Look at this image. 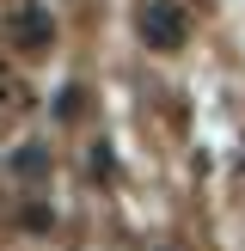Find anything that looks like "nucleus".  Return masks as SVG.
<instances>
[{
	"mask_svg": "<svg viewBox=\"0 0 245 251\" xmlns=\"http://www.w3.org/2000/svg\"><path fill=\"white\" fill-rule=\"evenodd\" d=\"M147 31H153V37H166V43H172V37H178V19H172V12H147Z\"/></svg>",
	"mask_w": 245,
	"mask_h": 251,
	"instance_id": "1",
	"label": "nucleus"
}]
</instances>
